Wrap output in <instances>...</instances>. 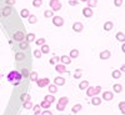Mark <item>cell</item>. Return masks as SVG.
Returning a JSON list of instances; mask_svg holds the SVG:
<instances>
[{
	"mask_svg": "<svg viewBox=\"0 0 125 115\" xmlns=\"http://www.w3.org/2000/svg\"><path fill=\"white\" fill-rule=\"evenodd\" d=\"M69 5L76 6V5H78V0H69Z\"/></svg>",
	"mask_w": 125,
	"mask_h": 115,
	"instance_id": "obj_45",
	"label": "cell"
},
{
	"mask_svg": "<svg viewBox=\"0 0 125 115\" xmlns=\"http://www.w3.org/2000/svg\"><path fill=\"white\" fill-rule=\"evenodd\" d=\"M35 44H36V45H44V44H45V38L36 39V40H35Z\"/></svg>",
	"mask_w": 125,
	"mask_h": 115,
	"instance_id": "obj_39",
	"label": "cell"
},
{
	"mask_svg": "<svg viewBox=\"0 0 125 115\" xmlns=\"http://www.w3.org/2000/svg\"><path fill=\"white\" fill-rule=\"evenodd\" d=\"M91 104L93 105H100L101 104V98H99L98 95H94V98L91 99Z\"/></svg>",
	"mask_w": 125,
	"mask_h": 115,
	"instance_id": "obj_14",
	"label": "cell"
},
{
	"mask_svg": "<svg viewBox=\"0 0 125 115\" xmlns=\"http://www.w3.org/2000/svg\"><path fill=\"white\" fill-rule=\"evenodd\" d=\"M98 5V0H88V8H95Z\"/></svg>",
	"mask_w": 125,
	"mask_h": 115,
	"instance_id": "obj_28",
	"label": "cell"
},
{
	"mask_svg": "<svg viewBox=\"0 0 125 115\" xmlns=\"http://www.w3.org/2000/svg\"><path fill=\"white\" fill-rule=\"evenodd\" d=\"M33 111H34L35 115L40 114V113H41V106H40V105H35V106L33 108Z\"/></svg>",
	"mask_w": 125,
	"mask_h": 115,
	"instance_id": "obj_38",
	"label": "cell"
},
{
	"mask_svg": "<svg viewBox=\"0 0 125 115\" xmlns=\"http://www.w3.org/2000/svg\"><path fill=\"white\" fill-rule=\"evenodd\" d=\"M20 100H21L23 103L30 101V95H29V94H26V93H24V94H21V96H20Z\"/></svg>",
	"mask_w": 125,
	"mask_h": 115,
	"instance_id": "obj_25",
	"label": "cell"
},
{
	"mask_svg": "<svg viewBox=\"0 0 125 115\" xmlns=\"http://www.w3.org/2000/svg\"><path fill=\"white\" fill-rule=\"evenodd\" d=\"M81 104H75V105L74 106H73V109H71V111L73 113H78V111H80L81 110Z\"/></svg>",
	"mask_w": 125,
	"mask_h": 115,
	"instance_id": "obj_30",
	"label": "cell"
},
{
	"mask_svg": "<svg viewBox=\"0 0 125 115\" xmlns=\"http://www.w3.org/2000/svg\"><path fill=\"white\" fill-rule=\"evenodd\" d=\"M88 86H89V81L88 80H83L80 84H79V89L80 90H85Z\"/></svg>",
	"mask_w": 125,
	"mask_h": 115,
	"instance_id": "obj_17",
	"label": "cell"
},
{
	"mask_svg": "<svg viewBox=\"0 0 125 115\" xmlns=\"http://www.w3.org/2000/svg\"><path fill=\"white\" fill-rule=\"evenodd\" d=\"M83 15H84L85 18H91L93 16L91 8H84V9H83Z\"/></svg>",
	"mask_w": 125,
	"mask_h": 115,
	"instance_id": "obj_10",
	"label": "cell"
},
{
	"mask_svg": "<svg viewBox=\"0 0 125 115\" xmlns=\"http://www.w3.org/2000/svg\"><path fill=\"white\" fill-rule=\"evenodd\" d=\"M44 100L49 101L50 104H53V103L55 101V96H54V95H51V94H50V95H46V96H45V99H44Z\"/></svg>",
	"mask_w": 125,
	"mask_h": 115,
	"instance_id": "obj_32",
	"label": "cell"
},
{
	"mask_svg": "<svg viewBox=\"0 0 125 115\" xmlns=\"http://www.w3.org/2000/svg\"><path fill=\"white\" fill-rule=\"evenodd\" d=\"M56 61H58V58H51L49 63H50L51 65H54V64H56Z\"/></svg>",
	"mask_w": 125,
	"mask_h": 115,
	"instance_id": "obj_49",
	"label": "cell"
},
{
	"mask_svg": "<svg viewBox=\"0 0 125 115\" xmlns=\"http://www.w3.org/2000/svg\"><path fill=\"white\" fill-rule=\"evenodd\" d=\"M35 81H36V84H38V86H39V88H45V86H48V85H49V83H50L49 78H43V79H36Z\"/></svg>",
	"mask_w": 125,
	"mask_h": 115,
	"instance_id": "obj_3",
	"label": "cell"
},
{
	"mask_svg": "<svg viewBox=\"0 0 125 115\" xmlns=\"http://www.w3.org/2000/svg\"><path fill=\"white\" fill-rule=\"evenodd\" d=\"M0 19H1V14H0Z\"/></svg>",
	"mask_w": 125,
	"mask_h": 115,
	"instance_id": "obj_54",
	"label": "cell"
},
{
	"mask_svg": "<svg viewBox=\"0 0 125 115\" xmlns=\"http://www.w3.org/2000/svg\"><path fill=\"white\" fill-rule=\"evenodd\" d=\"M116 39H118L119 41H124V40H125V38H124V33H123V31H119V33H116Z\"/></svg>",
	"mask_w": 125,
	"mask_h": 115,
	"instance_id": "obj_36",
	"label": "cell"
},
{
	"mask_svg": "<svg viewBox=\"0 0 125 115\" xmlns=\"http://www.w3.org/2000/svg\"><path fill=\"white\" fill-rule=\"evenodd\" d=\"M23 108L26 109V110H29V109L33 108V104H31V101H25V103L23 104Z\"/></svg>",
	"mask_w": 125,
	"mask_h": 115,
	"instance_id": "obj_34",
	"label": "cell"
},
{
	"mask_svg": "<svg viewBox=\"0 0 125 115\" xmlns=\"http://www.w3.org/2000/svg\"><path fill=\"white\" fill-rule=\"evenodd\" d=\"M21 80H23V75H21L20 71L13 70L8 74V81L13 85H19L20 83H21Z\"/></svg>",
	"mask_w": 125,
	"mask_h": 115,
	"instance_id": "obj_1",
	"label": "cell"
},
{
	"mask_svg": "<svg viewBox=\"0 0 125 115\" xmlns=\"http://www.w3.org/2000/svg\"><path fill=\"white\" fill-rule=\"evenodd\" d=\"M58 103L61 104V105H64V106H66L68 103H69V99H68L66 96H62V98H60V99L58 100Z\"/></svg>",
	"mask_w": 125,
	"mask_h": 115,
	"instance_id": "obj_20",
	"label": "cell"
},
{
	"mask_svg": "<svg viewBox=\"0 0 125 115\" xmlns=\"http://www.w3.org/2000/svg\"><path fill=\"white\" fill-rule=\"evenodd\" d=\"M40 51H41V54H48L49 51H50V48H49V45H46V44L41 45V49H40Z\"/></svg>",
	"mask_w": 125,
	"mask_h": 115,
	"instance_id": "obj_21",
	"label": "cell"
},
{
	"mask_svg": "<svg viewBox=\"0 0 125 115\" xmlns=\"http://www.w3.org/2000/svg\"><path fill=\"white\" fill-rule=\"evenodd\" d=\"M124 106H125V104H124V101H121V103L119 104V108H120V111H121V113H124V111H125Z\"/></svg>",
	"mask_w": 125,
	"mask_h": 115,
	"instance_id": "obj_48",
	"label": "cell"
},
{
	"mask_svg": "<svg viewBox=\"0 0 125 115\" xmlns=\"http://www.w3.org/2000/svg\"><path fill=\"white\" fill-rule=\"evenodd\" d=\"M100 91H101V86H99V85H98V86H95V95H98V94H99Z\"/></svg>",
	"mask_w": 125,
	"mask_h": 115,
	"instance_id": "obj_50",
	"label": "cell"
},
{
	"mask_svg": "<svg viewBox=\"0 0 125 115\" xmlns=\"http://www.w3.org/2000/svg\"><path fill=\"white\" fill-rule=\"evenodd\" d=\"M111 76H113V79H120L121 78V71L120 70H113Z\"/></svg>",
	"mask_w": 125,
	"mask_h": 115,
	"instance_id": "obj_16",
	"label": "cell"
},
{
	"mask_svg": "<svg viewBox=\"0 0 125 115\" xmlns=\"http://www.w3.org/2000/svg\"><path fill=\"white\" fill-rule=\"evenodd\" d=\"M28 21H29V24H35V23L38 21V18H36V15H29V18H28Z\"/></svg>",
	"mask_w": 125,
	"mask_h": 115,
	"instance_id": "obj_23",
	"label": "cell"
},
{
	"mask_svg": "<svg viewBox=\"0 0 125 115\" xmlns=\"http://www.w3.org/2000/svg\"><path fill=\"white\" fill-rule=\"evenodd\" d=\"M80 1H83V3H85V1H88V0H80Z\"/></svg>",
	"mask_w": 125,
	"mask_h": 115,
	"instance_id": "obj_53",
	"label": "cell"
},
{
	"mask_svg": "<svg viewBox=\"0 0 125 115\" xmlns=\"http://www.w3.org/2000/svg\"><path fill=\"white\" fill-rule=\"evenodd\" d=\"M5 3H6V5H8V6H11V5H14V4H15V0H6Z\"/></svg>",
	"mask_w": 125,
	"mask_h": 115,
	"instance_id": "obj_47",
	"label": "cell"
},
{
	"mask_svg": "<svg viewBox=\"0 0 125 115\" xmlns=\"http://www.w3.org/2000/svg\"><path fill=\"white\" fill-rule=\"evenodd\" d=\"M53 24L58 28L64 25V19H62L61 16H53Z\"/></svg>",
	"mask_w": 125,
	"mask_h": 115,
	"instance_id": "obj_5",
	"label": "cell"
},
{
	"mask_svg": "<svg viewBox=\"0 0 125 115\" xmlns=\"http://www.w3.org/2000/svg\"><path fill=\"white\" fill-rule=\"evenodd\" d=\"M26 56H25V54L24 53H16L15 54V59H16V61H21V60H24Z\"/></svg>",
	"mask_w": 125,
	"mask_h": 115,
	"instance_id": "obj_22",
	"label": "cell"
},
{
	"mask_svg": "<svg viewBox=\"0 0 125 115\" xmlns=\"http://www.w3.org/2000/svg\"><path fill=\"white\" fill-rule=\"evenodd\" d=\"M113 90L115 91V93H118V94H119V93H121V91H123V86H121V85H119V84H115V85L113 86Z\"/></svg>",
	"mask_w": 125,
	"mask_h": 115,
	"instance_id": "obj_31",
	"label": "cell"
},
{
	"mask_svg": "<svg viewBox=\"0 0 125 115\" xmlns=\"http://www.w3.org/2000/svg\"><path fill=\"white\" fill-rule=\"evenodd\" d=\"M78 56H79V50H78V49H73V50L70 51L69 58H70V59H75V58H78Z\"/></svg>",
	"mask_w": 125,
	"mask_h": 115,
	"instance_id": "obj_15",
	"label": "cell"
},
{
	"mask_svg": "<svg viewBox=\"0 0 125 115\" xmlns=\"http://www.w3.org/2000/svg\"><path fill=\"white\" fill-rule=\"evenodd\" d=\"M114 5H115V6H121L123 5V0H114Z\"/></svg>",
	"mask_w": 125,
	"mask_h": 115,
	"instance_id": "obj_43",
	"label": "cell"
},
{
	"mask_svg": "<svg viewBox=\"0 0 125 115\" xmlns=\"http://www.w3.org/2000/svg\"><path fill=\"white\" fill-rule=\"evenodd\" d=\"M125 70V65H121V68H120V71H124Z\"/></svg>",
	"mask_w": 125,
	"mask_h": 115,
	"instance_id": "obj_52",
	"label": "cell"
},
{
	"mask_svg": "<svg viewBox=\"0 0 125 115\" xmlns=\"http://www.w3.org/2000/svg\"><path fill=\"white\" fill-rule=\"evenodd\" d=\"M53 13H54V11H51V10H45V11H44V16H45V18H53V16H54Z\"/></svg>",
	"mask_w": 125,
	"mask_h": 115,
	"instance_id": "obj_40",
	"label": "cell"
},
{
	"mask_svg": "<svg viewBox=\"0 0 125 115\" xmlns=\"http://www.w3.org/2000/svg\"><path fill=\"white\" fill-rule=\"evenodd\" d=\"M113 29V23L111 21H106L105 24H104V30L105 31H110Z\"/></svg>",
	"mask_w": 125,
	"mask_h": 115,
	"instance_id": "obj_26",
	"label": "cell"
},
{
	"mask_svg": "<svg viewBox=\"0 0 125 115\" xmlns=\"http://www.w3.org/2000/svg\"><path fill=\"white\" fill-rule=\"evenodd\" d=\"M85 90H86V95L88 96H94L95 95V86H88Z\"/></svg>",
	"mask_w": 125,
	"mask_h": 115,
	"instance_id": "obj_12",
	"label": "cell"
},
{
	"mask_svg": "<svg viewBox=\"0 0 125 115\" xmlns=\"http://www.w3.org/2000/svg\"><path fill=\"white\" fill-rule=\"evenodd\" d=\"M55 70H56L58 73H60V74H64V73H66V71H68V69L65 68V65H64V64H56Z\"/></svg>",
	"mask_w": 125,
	"mask_h": 115,
	"instance_id": "obj_7",
	"label": "cell"
},
{
	"mask_svg": "<svg viewBox=\"0 0 125 115\" xmlns=\"http://www.w3.org/2000/svg\"><path fill=\"white\" fill-rule=\"evenodd\" d=\"M26 41L28 43H31V41H35V34H33V33H29L26 36Z\"/></svg>",
	"mask_w": 125,
	"mask_h": 115,
	"instance_id": "obj_24",
	"label": "cell"
},
{
	"mask_svg": "<svg viewBox=\"0 0 125 115\" xmlns=\"http://www.w3.org/2000/svg\"><path fill=\"white\" fill-rule=\"evenodd\" d=\"M10 14H11V8H10V6H6V8H4V10H3V16L8 18Z\"/></svg>",
	"mask_w": 125,
	"mask_h": 115,
	"instance_id": "obj_18",
	"label": "cell"
},
{
	"mask_svg": "<svg viewBox=\"0 0 125 115\" xmlns=\"http://www.w3.org/2000/svg\"><path fill=\"white\" fill-rule=\"evenodd\" d=\"M43 4V0H33V6L34 8H39Z\"/></svg>",
	"mask_w": 125,
	"mask_h": 115,
	"instance_id": "obj_37",
	"label": "cell"
},
{
	"mask_svg": "<svg viewBox=\"0 0 125 115\" xmlns=\"http://www.w3.org/2000/svg\"><path fill=\"white\" fill-rule=\"evenodd\" d=\"M41 115H53V114H51V111L50 110H45V111H43V113H41Z\"/></svg>",
	"mask_w": 125,
	"mask_h": 115,
	"instance_id": "obj_51",
	"label": "cell"
},
{
	"mask_svg": "<svg viewBox=\"0 0 125 115\" xmlns=\"http://www.w3.org/2000/svg\"><path fill=\"white\" fill-rule=\"evenodd\" d=\"M13 38H14V40H15V41L20 43V41H24V39H25V35H24V33H23V31H16V33H14Z\"/></svg>",
	"mask_w": 125,
	"mask_h": 115,
	"instance_id": "obj_4",
	"label": "cell"
},
{
	"mask_svg": "<svg viewBox=\"0 0 125 115\" xmlns=\"http://www.w3.org/2000/svg\"><path fill=\"white\" fill-rule=\"evenodd\" d=\"M80 76H81V70H76L75 74H74V78L78 79V78H80Z\"/></svg>",
	"mask_w": 125,
	"mask_h": 115,
	"instance_id": "obj_46",
	"label": "cell"
},
{
	"mask_svg": "<svg viewBox=\"0 0 125 115\" xmlns=\"http://www.w3.org/2000/svg\"><path fill=\"white\" fill-rule=\"evenodd\" d=\"M19 48L21 50H26V49H29V43H28V41H20V43H19Z\"/></svg>",
	"mask_w": 125,
	"mask_h": 115,
	"instance_id": "obj_19",
	"label": "cell"
},
{
	"mask_svg": "<svg viewBox=\"0 0 125 115\" xmlns=\"http://www.w3.org/2000/svg\"><path fill=\"white\" fill-rule=\"evenodd\" d=\"M60 60H61V63H62L64 65H69L70 63H71V59H70L68 55H62V56L60 58Z\"/></svg>",
	"mask_w": 125,
	"mask_h": 115,
	"instance_id": "obj_13",
	"label": "cell"
},
{
	"mask_svg": "<svg viewBox=\"0 0 125 115\" xmlns=\"http://www.w3.org/2000/svg\"><path fill=\"white\" fill-rule=\"evenodd\" d=\"M110 56H111V53H110L109 50H103L101 53H100V55H99V58L101 60H108Z\"/></svg>",
	"mask_w": 125,
	"mask_h": 115,
	"instance_id": "obj_6",
	"label": "cell"
},
{
	"mask_svg": "<svg viewBox=\"0 0 125 115\" xmlns=\"http://www.w3.org/2000/svg\"><path fill=\"white\" fill-rule=\"evenodd\" d=\"M73 30H74L75 31V33H81V31H83V24L81 23H74V24H73Z\"/></svg>",
	"mask_w": 125,
	"mask_h": 115,
	"instance_id": "obj_9",
	"label": "cell"
},
{
	"mask_svg": "<svg viewBox=\"0 0 125 115\" xmlns=\"http://www.w3.org/2000/svg\"><path fill=\"white\" fill-rule=\"evenodd\" d=\"M29 70L26 69V68H23V70H21V75H23V78H28L29 76Z\"/></svg>",
	"mask_w": 125,
	"mask_h": 115,
	"instance_id": "obj_41",
	"label": "cell"
},
{
	"mask_svg": "<svg viewBox=\"0 0 125 115\" xmlns=\"http://www.w3.org/2000/svg\"><path fill=\"white\" fill-rule=\"evenodd\" d=\"M49 5L51 8V11H58V10L61 9V3L59 1V0H50Z\"/></svg>",
	"mask_w": 125,
	"mask_h": 115,
	"instance_id": "obj_2",
	"label": "cell"
},
{
	"mask_svg": "<svg viewBox=\"0 0 125 115\" xmlns=\"http://www.w3.org/2000/svg\"><path fill=\"white\" fill-rule=\"evenodd\" d=\"M56 109H58L59 111H64V110H65V106H64V105H61V104H59V103H58Z\"/></svg>",
	"mask_w": 125,
	"mask_h": 115,
	"instance_id": "obj_44",
	"label": "cell"
},
{
	"mask_svg": "<svg viewBox=\"0 0 125 115\" xmlns=\"http://www.w3.org/2000/svg\"><path fill=\"white\" fill-rule=\"evenodd\" d=\"M41 55H43V54H41V51H40V50H34V56H35V58L40 59Z\"/></svg>",
	"mask_w": 125,
	"mask_h": 115,
	"instance_id": "obj_42",
	"label": "cell"
},
{
	"mask_svg": "<svg viewBox=\"0 0 125 115\" xmlns=\"http://www.w3.org/2000/svg\"><path fill=\"white\" fill-rule=\"evenodd\" d=\"M54 84L56 86H60V85H64L65 84V78H62V76H58L54 79Z\"/></svg>",
	"mask_w": 125,
	"mask_h": 115,
	"instance_id": "obj_8",
	"label": "cell"
},
{
	"mask_svg": "<svg viewBox=\"0 0 125 115\" xmlns=\"http://www.w3.org/2000/svg\"><path fill=\"white\" fill-rule=\"evenodd\" d=\"M50 105H51V104H50L49 101H46V100L41 101V104H40V106H41V108H44V109H48V108H50Z\"/></svg>",
	"mask_w": 125,
	"mask_h": 115,
	"instance_id": "obj_35",
	"label": "cell"
},
{
	"mask_svg": "<svg viewBox=\"0 0 125 115\" xmlns=\"http://www.w3.org/2000/svg\"><path fill=\"white\" fill-rule=\"evenodd\" d=\"M103 99H105L106 101L113 100V93L111 91H104L103 93Z\"/></svg>",
	"mask_w": 125,
	"mask_h": 115,
	"instance_id": "obj_11",
	"label": "cell"
},
{
	"mask_svg": "<svg viewBox=\"0 0 125 115\" xmlns=\"http://www.w3.org/2000/svg\"><path fill=\"white\" fill-rule=\"evenodd\" d=\"M48 88H49V91H50L51 94H54V93L58 91V88H56L55 84H53V85H48Z\"/></svg>",
	"mask_w": 125,
	"mask_h": 115,
	"instance_id": "obj_33",
	"label": "cell"
},
{
	"mask_svg": "<svg viewBox=\"0 0 125 115\" xmlns=\"http://www.w3.org/2000/svg\"><path fill=\"white\" fill-rule=\"evenodd\" d=\"M29 78H30L31 81H35V80L38 79V73H36V71H31L30 74H29Z\"/></svg>",
	"mask_w": 125,
	"mask_h": 115,
	"instance_id": "obj_27",
	"label": "cell"
},
{
	"mask_svg": "<svg viewBox=\"0 0 125 115\" xmlns=\"http://www.w3.org/2000/svg\"><path fill=\"white\" fill-rule=\"evenodd\" d=\"M20 15H21V18H29V15H30V13H29V10L28 9H23L21 11H20Z\"/></svg>",
	"mask_w": 125,
	"mask_h": 115,
	"instance_id": "obj_29",
	"label": "cell"
}]
</instances>
